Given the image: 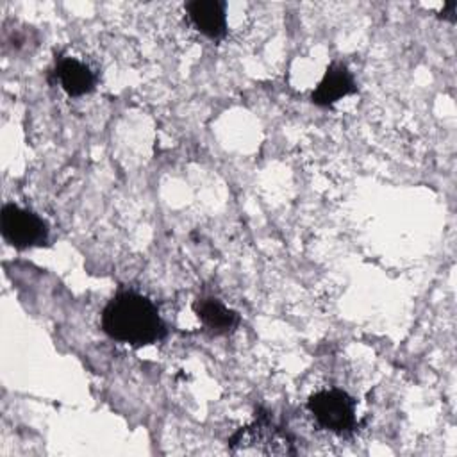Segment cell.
Listing matches in <instances>:
<instances>
[{"mask_svg":"<svg viewBox=\"0 0 457 457\" xmlns=\"http://www.w3.org/2000/svg\"><path fill=\"white\" fill-rule=\"evenodd\" d=\"M102 330L130 346L157 343L168 332L155 303L136 291H120L107 302L102 311Z\"/></svg>","mask_w":457,"mask_h":457,"instance_id":"1","label":"cell"},{"mask_svg":"<svg viewBox=\"0 0 457 457\" xmlns=\"http://www.w3.org/2000/svg\"><path fill=\"white\" fill-rule=\"evenodd\" d=\"M228 448L234 453L250 455H291L295 453L293 437L271 421L266 412L257 414L252 425L239 428L230 439Z\"/></svg>","mask_w":457,"mask_h":457,"instance_id":"2","label":"cell"},{"mask_svg":"<svg viewBox=\"0 0 457 457\" xmlns=\"http://www.w3.org/2000/svg\"><path fill=\"white\" fill-rule=\"evenodd\" d=\"M307 411L321 428L332 434L346 436L355 428V402L343 389L330 387L312 393Z\"/></svg>","mask_w":457,"mask_h":457,"instance_id":"3","label":"cell"},{"mask_svg":"<svg viewBox=\"0 0 457 457\" xmlns=\"http://www.w3.org/2000/svg\"><path fill=\"white\" fill-rule=\"evenodd\" d=\"M0 234L7 245L25 250L48 241V225L34 211L5 204L0 212Z\"/></svg>","mask_w":457,"mask_h":457,"instance_id":"4","label":"cell"},{"mask_svg":"<svg viewBox=\"0 0 457 457\" xmlns=\"http://www.w3.org/2000/svg\"><path fill=\"white\" fill-rule=\"evenodd\" d=\"M191 25L209 39L227 36V4L223 0H189L184 4Z\"/></svg>","mask_w":457,"mask_h":457,"instance_id":"5","label":"cell"},{"mask_svg":"<svg viewBox=\"0 0 457 457\" xmlns=\"http://www.w3.org/2000/svg\"><path fill=\"white\" fill-rule=\"evenodd\" d=\"M352 93H357V86H355L352 71L348 70V66L345 62L334 61L327 68L320 84L312 89L311 102L318 107H330L337 100H341Z\"/></svg>","mask_w":457,"mask_h":457,"instance_id":"6","label":"cell"},{"mask_svg":"<svg viewBox=\"0 0 457 457\" xmlns=\"http://www.w3.org/2000/svg\"><path fill=\"white\" fill-rule=\"evenodd\" d=\"M52 73L62 91L70 96H84L91 93L96 86L95 71L86 62L75 57H59Z\"/></svg>","mask_w":457,"mask_h":457,"instance_id":"7","label":"cell"},{"mask_svg":"<svg viewBox=\"0 0 457 457\" xmlns=\"http://www.w3.org/2000/svg\"><path fill=\"white\" fill-rule=\"evenodd\" d=\"M193 311L202 321V325L216 336L234 332L241 321L239 314L234 309H228L221 300L214 296L196 298L193 303Z\"/></svg>","mask_w":457,"mask_h":457,"instance_id":"8","label":"cell"},{"mask_svg":"<svg viewBox=\"0 0 457 457\" xmlns=\"http://www.w3.org/2000/svg\"><path fill=\"white\" fill-rule=\"evenodd\" d=\"M439 18L450 21V23H455L457 20V0H450L443 5L441 12H439Z\"/></svg>","mask_w":457,"mask_h":457,"instance_id":"9","label":"cell"}]
</instances>
